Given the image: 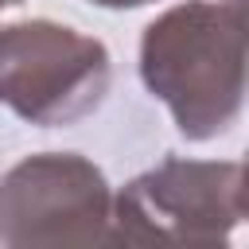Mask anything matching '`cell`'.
I'll list each match as a JSON object with an SVG mask.
<instances>
[{"label": "cell", "instance_id": "obj_2", "mask_svg": "<svg viewBox=\"0 0 249 249\" xmlns=\"http://www.w3.org/2000/svg\"><path fill=\"white\" fill-rule=\"evenodd\" d=\"M16 58L0 54V97L12 101L23 117L66 121L97 105L105 89V51L54 23H19L4 27Z\"/></svg>", "mask_w": 249, "mask_h": 249}, {"label": "cell", "instance_id": "obj_3", "mask_svg": "<svg viewBox=\"0 0 249 249\" xmlns=\"http://www.w3.org/2000/svg\"><path fill=\"white\" fill-rule=\"evenodd\" d=\"M4 4H19V0H0V8H4Z\"/></svg>", "mask_w": 249, "mask_h": 249}, {"label": "cell", "instance_id": "obj_1", "mask_svg": "<svg viewBox=\"0 0 249 249\" xmlns=\"http://www.w3.org/2000/svg\"><path fill=\"white\" fill-rule=\"evenodd\" d=\"M183 54H191V70L163 74L148 82L160 97L171 101L179 128L191 136H210L226 128L241 97V23L237 16H222L218 8H179L156 23Z\"/></svg>", "mask_w": 249, "mask_h": 249}]
</instances>
